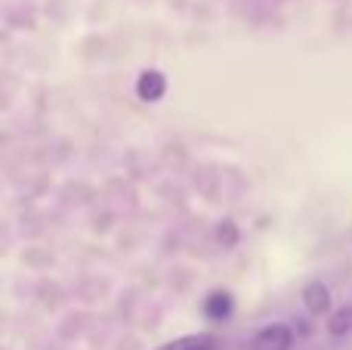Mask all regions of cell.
I'll list each match as a JSON object with an SVG mask.
<instances>
[{"instance_id":"52a82bcc","label":"cell","mask_w":352,"mask_h":350,"mask_svg":"<svg viewBox=\"0 0 352 350\" xmlns=\"http://www.w3.org/2000/svg\"><path fill=\"white\" fill-rule=\"evenodd\" d=\"M217 236H219V242H223L226 248H232L238 242V229H235V223L232 220H223V227L217 229Z\"/></svg>"},{"instance_id":"3957f363","label":"cell","mask_w":352,"mask_h":350,"mask_svg":"<svg viewBox=\"0 0 352 350\" xmlns=\"http://www.w3.org/2000/svg\"><path fill=\"white\" fill-rule=\"evenodd\" d=\"M303 307L309 310L312 316H322V313H328L331 310V291H328V285H322V282H309L303 289Z\"/></svg>"},{"instance_id":"5b68a950","label":"cell","mask_w":352,"mask_h":350,"mask_svg":"<svg viewBox=\"0 0 352 350\" xmlns=\"http://www.w3.org/2000/svg\"><path fill=\"white\" fill-rule=\"evenodd\" d=\"M158 350H217V338L213 335H186V338H176Z\"/></svg>"},{"instance_id":"7a4b0ae2","label":"cell","mask_w":352,"mask_h":350,"mask_svg":"<svg viewBox=\"0 0 352 350\" xmlns=\"http://www.w3.org/2000/svg\"><path fill=\"white\" fill-rule=\"evenodd\" d=\"M164 90H167V78L158 68H148V72H142L140 78H136V96H140L142 103H158V99L164 96Z\"/></svg>"},{"instance_id":"8992f818","label":"cell","mask_w":352,"mask_h":350,"mask_svg":"<svg viewBox=\"0 0 352 350\" xmlns=\"http://www.w3.org/2000/svg\"><path fill=\"white\" fill-rule=\"evenodd\" d=\"M349 329H352V304H346V307H340L334 316H331V322H328V332L334 335V338L346 335Z\"/></svg>"},{"instance_id":"6da1fadb","label":"cell","mask_w":352,"mask_h":350,"mask_svg":"<svg viewBox=\"0 0 352 350\" xmlns=\"http://www.w3.org/2000/svg\"><path fill=\"white\" fill-rule=\"evenodd\" d=\"M291 347H294V332L287 326H281V322L260 329L254 335V341H250V350H291Z\"/></svg>"},{"instance_id":"277c9868","label":"cell","mask_w":352,"mask_h":350,"mask_svg":"<svg viewBox=\"0 0 352 350\" xmlns=\"http://www.w3.org/2000/svg\"><path fill=\"white\" fill-rule=\"evenodd\" d=\"M232 310H235V304H232L229 291H213V295H207V301H204L207 320L223 322V320H229V316H232Z\"/></svg>"}]
</instances>
